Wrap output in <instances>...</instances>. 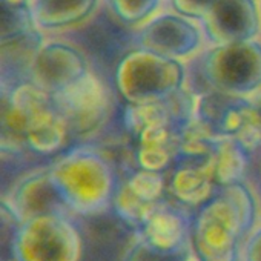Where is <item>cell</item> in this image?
I'll use <instances>...</instances> for the list:
<instances>
[{"instance_id": "obj_4", "label": "cell", "mask_w": 261, "mask_h": 261, "mask_svg": "<svg viewBox=\"0 0 261 261\" xmlns=\"http://www.w3.org/2000/svg\"><path fill=\"white\" fill-rule=\"evenodd\" d=\"M25 0H2V43L33 33V16Z\"/></svg>"}, {"instance_id": "obj_5", "label": "cell", "mask_w": 261, "mask_h": 261, "mask_svg": "<svg viewBox=\"0 0 261 261\" xmlns=\"http://www.w3.org/2000/svg\"><path fill=\"white\" fill-rule=\"evenodd\" d=\"M189 255L188 247H162L148 240H139L133 244L123 261H186Z\"/></svg>"}, {"instance_id": "obj_3", "label": "cell", "mask_w": 261, "mask_h": 261, "mask_svg": "<svg viewBox=\"0 0 261 261\" xmlns=\"http://www.w3.org/2000/svg\"><path fill=\"white\" fill-rule=\"evenodd\" d=\"M79 39L85 53L98 66V71L109 72L134 51L136 33L121 23L115 14L100 13L79 30Z\"/></svg>"}, {"instance_id": "obj_6", "label": "cell", "mask_w": 261, "mask_h": 261, "mask_svg": "<svg viewBox=\"0 0 261 261\" xmlns=\"http://www.w3.org/2000/svg\"><path fill=\"white\" fill-rule=\"evenodd\" d=\"M218 0H174V7L183 14L192 17L206 16Z\"/></svg>"}, {"instance_id": "obj_1", "label": "cell", "mask_w": 261, "mask_h": 261, "mask_svg": "<svg viewBox=\"0 0 261 261\" xmlns=\"http://www.w3.org/2000/svg\"><path fill=\"white\" fill-rule=\"evenodd\" d=\"M255 204L241 183L223 185L191 217V244L198 261H238V244L252 229Z\"/></svg>"}, {"instance_id": "obj_2", "label": "cell", "mask_w": 261, "mask_h": 261, "mask_svg": "<svg viewBox=\"0 0 261 261\" xmlns=\"http://www.w3.org/2000/svg\"><path fill=\"white\" fill-rule=\"evenodd\" d=\"M105 88L98 79L86 74L68 88L51 94L71 134L86 136L103 123L109 111Z\"/></svg>"}, {"instance_id": "obj_7", "label": "cell", "mask_w": 261, "mask_h": 261, "mask_svg": "<svg viewBox=\"0 0 261 261\" xmlns=\"http://www.w3.org/2000/svg\"><path fill=\"white\" fill-rule=\"evenodd\" d=\"M252 243L247 244V261H261V230L255 232L253 238L250 240Z\"/></svg>"}]
</instances>
